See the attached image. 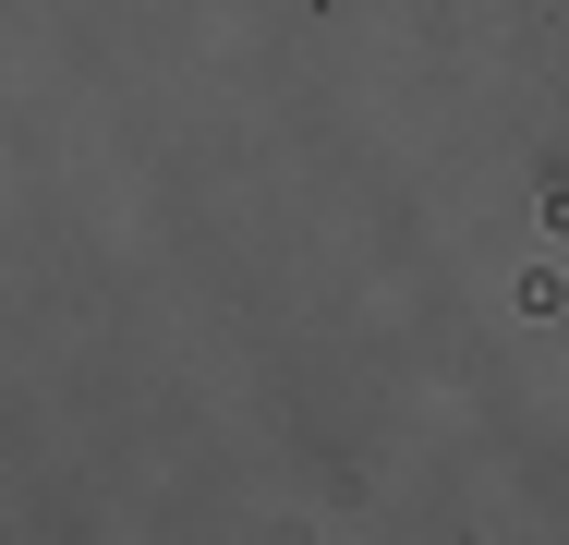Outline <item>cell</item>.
Masks as SVG:
<instances>
[]
</instances>
